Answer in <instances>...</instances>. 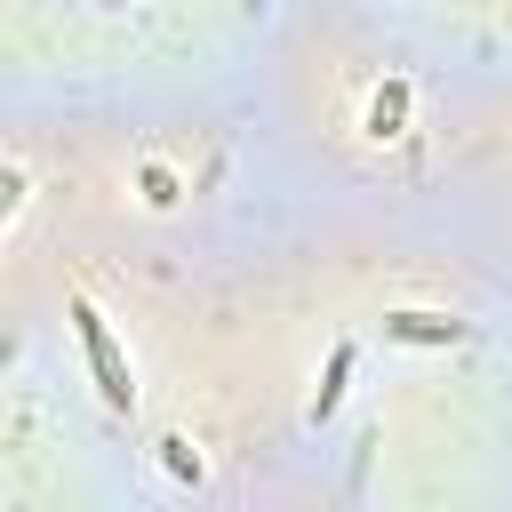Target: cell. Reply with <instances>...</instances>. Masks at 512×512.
<instances>
[{
    "mask_svg": "<svg viewBox=\"0 0 512 512\" xmlns=\"http://www.w3.org/2000/svg\"><path fill=\"white\" fill-rule=\"evenodd\" d=\"M72 328H80V344H88V360H96L104 400H112V408H128V400H136V384H128V368H120V352H112V336H104L96 304H72Z\"/></svg>",
    "mask_w": 512,
    "mask_h": 512,
    "instance_id": "obj_1",
    "label": "cell"
},
{
    "mask_svg": "<svg viewBox=\"0 0 512 512\" xmlns=\"http://www.w3.org/2000/svg\"><path fill=\"white\" fill-rule=\"evenodd\" d=\"M384 328L408 336V344H448V336H456V320H440V312H392Z\"/></svg>",
    "mask_w": 512,
    "mask_h": 512,
    "instance_id": "obj_2",
    "label": "cell"
},
{
    "mask_svg": "<svg viewBox=\"0 0 512 512\" xmlns=\"http://www.w3.org/2000/svg\"><path fill=\"white\" fill-rule=\"evenodd\" d=\"M400 112H408V88L392 80V88H384V96L368 104V136H400Z\"/></svg>",
    "mask_w": 512,
    "mask_h": 512,
    "instance_id": "obj_3",
    "label": "cell"
},
{
    "mask_svg": "<svg viewBox=\"0 0 512 512\" xmlns=\"http://www.w3.org/2000/svg\"><path fill=\"white\" fill-rule=\"evenodd\" d=\"M344 368H352V344H336V360H328V384H320L312 416H328V408H336V392H344Z\"/></svg>",
    "mask_w": 512,
    "mask_h": 512,
    "instance_id": "obj_4",
    "label": "cell"
},
{
    "mask_svg": "<svg viewBox=\"0 0 512 512\" xmlns=\"http://www.w3.org/2000/svg\"><path fill=\"white\" fill-rule=\"evenodd\" d=\"M168 472H176V480H200V456H192L184 440H168Z\"/></svg>",
    "mask_w": 512,
    "mask_h": 512,
    "instance_id": "obj_5",
    "label": "cell"
},
{
    "mask_svg": "<svg viewBox=\"0 0 512 512\" xmlns=\"http://www.w3.org/2000/svg\"><path fill=\"white\" fill-rule=\"evenodd\" d=\"M144 200H152V208H168V200H176V184H168L160 168H144Z\"/></svg>",
    "mask_w": 512,
    "mask_h": 512,
    "instance_id": "obj_6",
    "label": "cell"
}]
</instances>
